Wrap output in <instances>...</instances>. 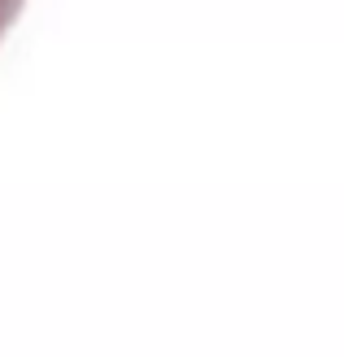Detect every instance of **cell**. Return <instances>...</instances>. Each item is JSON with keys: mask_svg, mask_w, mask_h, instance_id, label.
Here are the masks:
<instances>
[{"mask_svg": "<svg viewBox=\"0 0 344 357\" xmlns=\"http://www.w3.org/2000/svg\"><path fill=\"white\" fill-rule=\"evenodd\" d=\"M22 5L27 0H0V40L9 35V26L17 22V13H22Z\"/></svg>", "mask_w": 344, "mask_h": 357, "instance_id": "cell-1", "label": "cell"}]
</instances>
